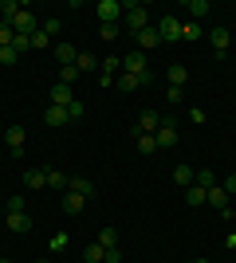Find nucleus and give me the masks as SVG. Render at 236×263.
<instances>
[{
  "label": "nucleus",
  "mask_w": 236,
  "mask_h": 263,
  "mask_svg": "<svg viewBox=\"0 0 236 263\" xmlns=\"http://www.w3.org/2000/svg\"><path fill=\"white\" fill-rule=\"evenodd\" d=\"M122 12H126V28H130L134 35L150 28V12H146V4H138V0H126Z\"/></svg>",
  "instance_id": "f257e3e1"
},
{
  "label": "nucleus",
  "mask_w": 236,
  "mask_h": 263,
  "mask_svg": "<svg viewBox=\"0 0 236 263\" xmlns=\"http://www.w3.org/2000/svg\"><path fill=\"white\" fill-rule=\"evenodd\" d=\"M154 28H157V35H161V44H181V20L177 16H161Z\"/></svg>",
  "instance_id": "f03ea898"
},
{
  "label": "nucleus",
  "mask_w": 236,
  "mask_h": 263,
  "mask_svg": "<svg viewBox=\"0 0 236 263\" xmlns=\"http://www.w3.org/2000/svg\"><path fill=\"white\" fill-rule=\"evenodd\" d=\"M12 32H16V35H35V32H40V20H35L28 8H20V12H16V20H12Z\"/></svg>",
  "instance_id": "7ed1b4c3"
},
{
  "label": "nucleus",
  "mask_w": 236,
  "mask_h": 263,
  "mask_svg": "<svg viewBox=\"0 0 236 263\" xmlns=\"http://www.w3.org/2000/svg\"><path fill=\"white\" fill-rule=\"evenodd\" d=\"M122 71H126V75H142V71H150L146 51H138V47H134V51H126L122 55Z\"/></svg>",
  "instance_id": "20e7f679"
},
{
  "label": "nucleus",
  "mask_w": 236,
  "mask_h": 263,
  "mask_svg": "<svg viewBox=\"0 0 236 263\" xmlns=\"http://www.w3.org/2000/svg\"><path fill=\"white\" fill-rule=\"evenodd\" d=\"M95 16H99L102 24H118V16H122V4H118V0H99V4H95Z\"/></svg>",
  "instance_id": "39448f33"
},
{
  "label": "nucleus",
  "mask_w": 236,
  "mask_h": 263,
  "mask_svg": "<svg viewBox=\"0 0 236 263\" xmlns=\"http://www.w3.org/2000/svg\"><path fill=\"white\" fill-rule=\"evenodd\" d=\"M154 138H157V149H173V145H177V126H173V118H161V130H157Z\"/></svg>",
  "instance_id": "423d86ee"
},
{
  "label": "nucleus",
  "mask_w": 236,
  "mask_h": 263,
  "mask_svg": "<svg viewBox=\"0 0 236 263\" xmlns=\"http://www.w3.org/2000/svg\"><path fill=\"white\" fill-rule=\"evenodd\" d=\"M134 44H138V51H154V47H161V35H157V28H154V24H150V28H146V32H138L134 35Z\"/></svg>",
  "instance_id": "0eeeda50"
},
{
  "label": "nucleus",
  "mask_w": 236,
  "mask_h": 263,
  "mask_svg": "<svg viewBox=\"0 0 236 263\" xmlns=\"http://www.w3.org/2000/svg\"><path fill=\"white\" fill-rule=\"evenodd\" d=\"M99 71H102L99 83H102V87H111V83H114V71H122V59H118V55H106V59L99 63Z\"/></svg>",
  "instance_id": "6e6552de"
},
{
  "label": "nucleus",
  "mask_w": 236,
  "mask_h": 263,
  "mask_svg": "<svg viewBox=\"0 0 236 263\" xmlns=\"http://www.w3.org/2000/svg\"><path fill=\"white\" fill-rule=\"evenodd\" d=\"M24 185L32 189V193L47 189V165H40V169H24Z\"/></svg>",
  "instance_id": "1a4fd4ad"
},
{
  "label": "nucleus",
  "mask_w": 236,
  "mask_h": 263,
  "mask_svg": "<svg viewBox=\"0 0 236 263\" xmlns=\"http://www.w3.org/2000/svg\"><path fill=\"white\" fill-rule=\"evenodd\" d=\"M71 102H75V90L56 79V87H51V106H71Z\"/></svg>",
  "instance_id": "9d476101"
},
{
  "label": "nucleus",
  "mask_w": 236,
  "mask_h": 263,
  "mask_svg": "<svg viewBox=\"0 0 236 263\" xmlns=\"http://www.w3.org/2000/svg\"><path fill=\"white\" fill-rule=\"evenodd\" d=\"M213 51H216V59H225L228 55V44H232V35H228V28H213Z\"/></svg>",
  "instance_id": "9b49d317"
},
{
  "label": "nucleus",
  "mask_w": 236,
  "mask_h": 263,
  "mask_svg": "<svg viewBox=\"0 0 236 263\" xmlns=\"http://www.w3.org/2000/svg\"><path fill=\"white\" fill-rule=\"evenodd\" d=\"M138 130H142V134H157V130H161V114H157V110H142Z\"/></svg>",
  "instance_id": "f8f14e48"
},
{
  "label": "nucleus",
  "mask_w": 236,
  "mask_h": 263,
  "mask_svg": "<svg viewBox=\"0 0 236 263\" xmlns=\"http://www.w3.org/2000/svg\"><path fill=\"white\" fill-rule=\"evenodd\" d=\"M87 209V197H79V193H63V212H67V216H79V212Z\"/></svg>",
  "instance_id": "ddd939ff"
},
{
  "label": "nucleus",
  "mask_w": 236,
  "mask_h": 263,
  "mask_svg": "<svg viewBox=\"0 0 236 263\" xmlns=\"http://www.w3.org/2000/svg\"><path fill=\"white\" fill-rule=\"evenodd\" d=\"M181 12H185V16H189L193 24H201L205 16H209V0H189V4H185Z\"/></svg>",
  "instance_id": "4468645a"
},
{
  "label": "nucleus",
  "mask_w": 236,
  "mask_h": 263,
  "mask_svg": "<svg viewBox=\"0 0 236 263\" xmlns=\"http://www.w3.org/2000/svg\"><path fill=\"white\" fill-rule=\"evenodd\" d=\"M193 173H197L193 165H173V185H177V189H189L193 185Z\"/></svg>",
  "instance_id": "2eb2a0df"
},
{
  "label": "nucleus",
  "mask_w": 236,
  "mask_h": 263,
  "mask_svg": "<svg viewBox=\"0 0 236 263\" xmlns=\"http://www.w3.org/2000/svg\"><path fill=\"white\" fill-rule=\"evenodd\" d=\"M67 189H71V193H79V197H95V185H90V181H87V177H67Z\"/></svg>",
  "instance_id": "dca6fc26"
},
{
  "label": "nucleus",
  "mask_w": 236,
  "mask_h": 263,
  "mask_svg": "<svg viewBox=\"0 0 236 263\" xmlns=\"http://www.w3.org/2000/svg\"><path fill=\"white\" fill-rule=\"evenodd\" d=\"M44 122H47V126H67V106H47L44 110Z\"/></svg>",
  "instance_id": "f3484780"
},
{
  "label": "nucleus",
  "mask_w": 236,
  "mask_h": 263,
  "mask_svg": "<svg viewBox=\"0 0 236 263\" xmlns=\"http://www.w3.org/2000/svg\"><path fill=\"white\" fill-rule=\"evenodd\" d=\"M24 138H28V134H24V126H8V130H4V142H8L12 154H16V149H24Z\"/></svg>",
  "instance_id": "a211bd4d"
},
{
  "label": "nucleus",
  "mask_w": 236,
  "mask_h": 263,
  "mask_svg": "<svg viewBox=\"0 0 236 263\" xmlns=\"http://www.w3.org/2000/svg\"><path fill=\"white\" fill-rule=\"evenodd\" d=\"M228 200H232V197H228L225 189H221V185H213V189H209V200H205V204H213V209L221 212V209H228Z\"/></svg>",
  "instance_id": "6ab92c4d"
},
{
  "label": "nucleus",
  "mask_w": 236,
  "mask_h": 263,
  "mask_svg": "<svg viewBox=\"0 0 236 263\" xmlns=\"http://www.w3.org/2000/svg\"><path fill=\"white\" fill-rule=\"evenodd\" d=\"M8 228L12 232H32V216L28 212H8Z\"/></svg>",
  "instance_id": "aec40b11"
},
{
  "label": "nucleus",
  "mask_w": 236,
  "mask_h": 263,
  "mask_svg": "<svg viewBox=\"0 0 236 263\" xmlns=\"http://www.w3.org/2000/svg\"><path fill=\"white\" fill-rule=\"evenodd\" d=\"M83 259H87V263H106V248H102L99 240L87 243V248H83Z\"/></svg>",
  "instance_id": "412c9836"
},
{
  "label": "nucleus",
  "mask_w": 236,
  "mask_h": 263,
  "mask_svg": "<svg viewBox=\"0 0 236 263\" xmlns=\"http://www.w3.org/2000/svg\"><path fill=\"white\" fill-rule=\"evenodd\" d=\"M75 67H79V75H90V71H99V59H95L90 51H79Z\"/></svg>",
  "instance_id": "4be33fe9"
},
{
  "label": "nucleus",
  "mask_w": 236,
  "mask_h": 263,
  "mask_svg": "<svg viewBox=\"0 0 236 263\" xmlns=\"http://www.w3.org/2000/svg\"><path fill=\"white\" fill-rule=\"evenodd\" d=\"M205 200H209V193H205V189H197V185L185 189V204H189V209H201Z\"/></svg>",
  "instance_id": "5701e85b"
},
{
  "label": "nucleus",
  "mask_w": 236,
  "mask_h": 263,
  "mask_svg": "<svg viewBox=\"0 0 236 263\" xmlns=\"http://www.w3.org/2000/svg\"><path fill=\"white\" fill-rule=\"evenodd\" d=\"M47 189H63V193H67V173H63V169H51V165H47Z\"/></svg>",
  "instance_id": "b1692460"
},
{
  "label": "nucleus",
  "mask_w": 236,
  "mask_h": 263,
  "mask_svg": "<svg viewBox=\"0 0 236 263\" xmlns=\"http://www.w3.org/2000/svg\"><path fill=\"white\" fill-rule=\"evenodd\" d=\"M56 59H59V63H63V67H71V63H75V59H79V51H75V47H71V44H56Z\"/></svg>",
  "instance_id": "393cba45"
},
{
  "label": "nucleus",
  "mask_w": 236,
  "mask_h": 263,
  "mask_svg": "<svg viewBox=\"0 0 236 263\" xmlns=\"http://www.w3.org/2000/svg\"><path fill=\"white\" fill-rule=\"evenodd\" d=\"M166 79H169V87H185V79H189V71H185L181 63H173V67L166 71Z\"/></svg>",
  "instance_id": "a878e982"
},
{
  "label": "nucleus",
  "mask_w": 236,
  "mask_h": 263,
  "mask_svg": "<svg viewBox=\"0 0 236 263\" xmlns=\"http://www.w3.org/2000/svg\"><path fill=\"white\" fill-rule=\"evenodd\" d=\"M193 185H197V189H205V193H209V189L216 185V177H213V169H197V173H193Z\"/></svg>",
  "instance_id": "bb28decb"
},
{
  "label": "nucleus",
  "mask_w": 236,
  "mask_h": 263,
  "mask_svg": "<svg viewBox=\"0 0 236 263\" xmlns=\"http://www.w3.org/2000/svg\"><path fill=\"white\" fill-rule=\"evenodd\" d=\"M134 138H138V154H157V138H154V134H134Z\"/></svg>",
  "instance_id": "cd10ccee"
},
{
  "label": "nucleus",
  "mask_w": 236,
  "mask_h": 263,
  "mask_svg": "<svg viewBox=\"0 0 236 263\" xmlns=\"http://www.w3.org/2000/svg\"><path fill=\"white\" fill-rule=\"evenodd\" d=\"M95 240H99L102 248H118V232H114V228H99V236H95Z\"/></svg>",
  "instance_id": "c85d7f7f"
},
{
  "label": "nucleus",
  "mask_w": 236,
  "mask_h": 263,
  "mask_svg": "<svg viewBox=\"0 0 236 263\" xmlns=\"http://www.w3.org/2000/svg\"><path fill=\"white\" fill-rule=\"evenodd\" d=\"M118 90H122V95H134L138 90V75H126L122 71V75H118Z\"/></svg>",
  "instance_id": "c756f323"
},
{
  "label": "nucleus",
  "mask_w": 236,
  "mask_h": 263,
  "mask_svg": "<svg viewBox=\"0 0 236 263\" xmlns=\"http://www.w3.org/2000/svg\"><path fill=\"white\" fill-rule=\"evenodd\" d=\"M16 12H20V4H16V0H4V4H0V20L12 24V20H16Z\"/></svg>",
  "instance_id": "7c9ffc66"
},
{
  "label": "nucleus",
  "mask_w": 236,
  "mask_h": 263,
  "mask_svg": "<svg viewBox=\"0 0 236 263\" xmlns=\"http://www.w3.org/2000/svg\"><path fill=\"white\" fill-rule=\"evenodd\" d=\"M201 35H205V32H201V24H193V20H189V24H181V40H201Z\"/></svg>",
  "instance_id": "2f4dec72"
},
{
  "label": "nucleus",
  "mask_w": 236,
  "mask_h": 263,
  "mask_svg": "<svg viewBox=\"0 0 236 263\" xmlns=\"http://www.w3.org/2000/svg\"><path fill=\"white\" fill-rule=\"evenodd\" d=\"M75 79H79V67L75 63H71V67H59V83H67V87H71Z\"/></svg>",
  "instance_id": "473e14b6"
},
{
  "label": "nucleus",
  "mask_w": 236,
  "mask_h": 263,
  "mask_svg": "<svg viewBox=\"0 0 236 263\" xmlns=\"http://www.w3.org/2000/svg\"><path fill=\"white\" fill-rule=\"evenodd\" d=\"M12 40H16L12 24H4V20H0V47H12Z\"/></svg>",
  "instance_id": "72a5a7b5"
},
{
  "label": "nucleus",
  "mask_w": 236,
  "mask_h": 263,
  "mask_svg": "<svg viewBox=\"0 0 236 263\" xmlns=\"http://www.w3.org/2000/svg\"><path fill=\"white\" fill-rule=\"evenodd\" d=\"M83 114H87V102H79V99H75V102L67 106V118H71V122H79Z\"/></svg>",
  "instance_id": "f704fd0d"
},
{
  "label": "nucleus",
  "mask_w": 236,
  "mask_h": 263,
  "mask_svg": "<svg viewBox=\"0 0 236 263\" xmlns=\"http://www.w3.org/2000/svg\"><path fill=\"white\" fill-rule=\"evenodd\" d=\"M51 252H67V232H56V236H51Z\"/></svg>",
  "instance_id": "c9c22d12"
},
{
  "label": "nucleus",
  "mask_w": 236,
  "mask_h": 263,
  "mask_svg": "<svg viewBox=\"0 0 236 263\" xmlns=\"http://www.w3.org/2000/svg\"><path fill=\"white\" fill-rule=\"evenodd\" d=\"M16 59H20V51H16V47H0V63H4V67H12Z\"/></svg>",
  "instance_id": "e433bc0d"
},
{
  "label": "nucleus",
  "mask_w": 236,
  "mask_h": 263,
  "mask_svg": "<svg viewBox=\"0 0 236 263\" xmlns=\"http://www.w3.org/2000/svg\"><path fill=\"white\" fill-rule=\"evenodd\" d=\"M32 47H51V35H47L44 28H40V32L32 35Z\"/></svg>",
  "instance_id": "4c0bfd02"
},
{
  "label": "nucleus",
  "mask_w": 236,
  "mask_h": 263,
  "mask_svg": "<svg viewBox=\"0 0 236 263\" xmlns=\"http://www.w3.org/2000/svg\"><path fill=\"white\" fill-rule=\"evenodd\" d=\"M4 212H24V197H8L4 200Z\"/></svg>",
  "instance_id": "58836bf2"
},
{
  "label": "nucleus",
  "mask_w": 236,
  "mask_h": 263,
  "mask_svg": "<svg viewBox=\"0 0 236 263\" xmlns=\"http://www.w3.org/2000/svg\"><path fill=\"white\" fill-rule=\"evenodd\" d=\"M221 189H225L228 197H232V200H236V173H228V177H225V181H221Z\"/></svg>",
  "instance_id": "ea45409f"
},
{
  "label": "nucleus",
  "mask_w": 236,
  "mask_h": 263,
  "mask_svg": "<svg viewBox=\"0 0 236 263\" xmlns=\"http://www.w3.org/2000/svg\"><path fill=\"white\" fill-rule=\"evenodd\" d=\"M99 35H102V40H118V24H102Z\"/></svg>",
  "instance_id": "a19ab883"
},
{
  "label": "nucleus",
  "mask_w": 236,
  "mask_h": 263,
  "mask_svg": "<svg viewBox=\"0 0 236 263\" xmlns=\"http://www.w3.org/2000/svg\"><path fill=\"white\" fill-rule=\"evenodd\" d=\"M12 47H16V51H28V47H32V35H16V40H12Z\"/></svg>",
  "instance_id": "79ce46f5"
},
{
  "label": "nucleus",
  "mask_w": 236,
  "mask_h": 263,
  "mask_svg": "<svg viewBox=\"0 0 236 263\" xmlns=\"http://www.w3.org/2000/svg\"><path fill=\"white\" fill-rule=\"evenodd\" d=\"M40 28H44V32L51 35V40H56V35H59V20H56V16H51V20H44V24H40Z\"/></svg>",
  "instance_id": "37998d69"
},
{
  "label": "nucleus",
  "mask_w": 236,
  "mask_h": 263,
  "mask_svg": "<svg viewBox=\"0 0 236 263\" xmlns=\"http://www.w3.org/2000/svg\"><path fill=\"white\" fill-rule=\"evenodd\" d=\"M166 99L173 102V106H177V102H181V87H169V90H166Z\"/></svg>",
  "instance_id": "c03bdc74"
},
{
  "label": "nucleus",
  "mask_w": 236,
  "mask_h": 263,
  "mask_svg": "<svg viewBox=\"0 0 236 263\" xmlns=\"http://www.w3.org/2000/svg\"><path fill=\"white\" fill-rule=\"evenodd\" d=\"M106 263H122V252H118V248H106Z\"/></svg>",
  "instance_id": "a18cd8bd"
},
{
  "label": "nucleus",
  "mask_w": 236,
  "mask_h": 263,
  "mask_svg": "<svg viewBox=\"0 0 236 263\" xmlns=\"http://www.w3.org/2000/svg\"><path fill=\"white\" fill-rule=\"evenodd\" d=\"M225 248H228V252H236V232H228V236H225Z\"/></svg>",
  "instance_id": "49530a36"
},
{
  "label": "nucleus",
  "mask_w": 236,
  "mask_h": 263,
  "mask_svg": "<svg viewBox=\"0 0 236 263\" xmlns=\"http://www.w3.org/2000/svg\"><path fill=\"white\" fill-rule=\"evenodd\" d=\"M32 263H51V259H32Z\"/></svg>",
  "instance_id": "de8ad7c7"
},
{
  "label": "nucleus",
  "mask_w": 236,
  "mask_h": 263,
  "mask_svg": "<svg viewBox=\"0 0 236 263\" xmlns=\"http://www.w3.org/2000/svg\"><path fill=\"white\" fill-rule=\"evenodd\" d=\"M193 263H209V259H193Z\"/></svg>",
  "instance_id": "09e8293b"
},
{
  "label": "nucleus",
  "mask_w": 236,
  "mask_h": 263,
  "mask_svg": "<svg viewBox=\"0 0 236 263\" xmlns=\"http://www.w3.org/2000/svg\"><path fill=\"white\" fill-rule=\"evenodd\" d=\"M0 263H12V259H0Z\"/></svg>",
  "instance_id": "8fccbe9b"
},
{
  "label": "nucleus",
  "mask_w": 236,
  "mask_h": 263,
  "mask_svg": "<svg viewBox=\"0 0 236 263\" xmlns=\"http://www.w3.org/2000/svg\"><path fill=\"white\" fill-rule=\"evenodd\" d=\"M232 209H236V204H232Z\"/></svg>",
  "instance_id": "3c124183"
}]
</instances>
